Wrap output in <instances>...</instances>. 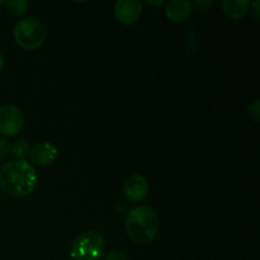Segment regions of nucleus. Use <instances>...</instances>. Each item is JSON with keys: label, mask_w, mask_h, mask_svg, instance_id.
<instances>
[{"label": "nucleus", "mask_w": 260, "mask_h": 260, "mask_svg": "<svg viewBox=\"0 0 260 260\" xmlns=\"http://www.w3.org/2000/svg\"><path fill=\"white\" fill-rule=\"evenodd\" d=\"M37 182L36 169L25 160H13L0 168V188L10 197L24 198L32 194Z\"/></svg>", "instance_id": "f257e3e1"}, {"label": "nucleus", "mask_w": 260, "mask_h": 260, "mask_svg": "<svg viewBox=\"0 0 260 260\" xmlns=\"http://www.w3.org/2000/svg\"><path fill=\"white\" fill-rule=\"evenodd\" d=\"M165 15L173 23H182L192 14V4L185 0H170L165 4Z\"/></svg>", "instance_id": "1a4fd4ad"}, {"label": "nucleus", "mask_w": 260, "mask_h": 260, "mask_svg": "<svg viewBox=\"0 0 260 260\" xmlns=\"http://www.w3.org/2000/svg\"><path fill=\"white\" fill-rule=\"evenodd\" d=\"M7 9L13 17H22L28 12L29 3L27 0H9L7 2Z\"/></svg>", "instance_id": "f8f14e48"}, {"label": "nucleus", "mask_w": 260, "mask_h": 260, "mask_svg": "<svg viewBox=\"0 0 260 260\" xmlns=\"http://www.w3.org/2000/svg\"><path fill=\"white\" fill-rule=\"evenodd\" d=\"M3 5H4V2H3V0H0V8H2Z\"/></svg>", "instance_id": "6ab92c4d"}, {"label": "nucleus", "mask_w": 260, "mask_h": 260, "mask_svg": "<svg viewBox=\"0 0 260 260\" xmlns=\"http://www.w3.org/2000/svg\"><path fill=\"white\" fill-rule=\"evenodd\" d=\"M259 104H260L259 99H255V101L253 102V104H250V107H249V116L254 119V122H259V118H260Z\"/></svg>", "instance_id": "2eb2a0df"}, {"label": "nucleus", "mask_w": 260, "mask_h": 260, "mask_svg": "<svg viewBox=\"0 0 260 260\" xmlns=\"http://www.w3.org/2000/svg\"><path fill=\"white\" fill-rule=\"evenodd\" d=\"M104 260H127V258L124 256V254L119 253V251H111L107 254Z\"/></svg>", "instance_id": "dca6fc26"}, {"label": "nucleus", "mask_w": 260, "mask_h": 260, "mask_svg": "<svg viewBox=\"0 0 260 260\" xmlns=\"http://www.w3.org/2000/svg\"><path fill=\"white\" fill-rule=\"evenodd\" d=\"M149 182L141 174H134L127 178L123 184V194L132 203H139L149 196Z\"/></svg>", "instance_id": "423d86ee"}, {"label": "nucleus", "mask_w": 260, "mask_h": 260, "mask_svg": "<svg viewBox=\"0 0 260 260\" xmlns=\"http://www.w3.org/2000/svg\"><path fill=\"white\" fill-rule=\"evenodd\" d=\"M13 37L20 48L35 51L43 46L47 38V30L36 18H24L14 25Z\"/></svg>", "instance_id": "7ed1b4c3"}, {"label": "nucleus", "mask_w": 260, "mask_h": 260, "mask_svg": "<svg viewBox=\"0 0 260 260\" xmlns=\"http://www.w3.org/2000/svg\"><path fill=\"white\" fill-rule=\"evenodd\" d=\"M106 251L104 239L98 231L90 230L74 240L70 255L74 260H99Z\"/></svg>", "instance_id": "20e7f679"}, {"label": "nucleus", "mask_w": 260, "mask_h": 260, "mask_svg": "<svg viewBox=\"0 0 260 260\" xmlns=\"http://www.w3.org/2000/svg\"><path fill=\"white\" fill-rule=\"evenodd\" d=\"M114 17L122 24H134L142 13V3L140 0H118L114 4Z\"/></svg>", "instance_id": "0eeeda50"}, {"label": "nucleus", "mask_w": 260, "mask_h": 260, "mask_svg": "<svg viewBox=\"0 0 260 260\" xmlns=\"http://www.w3.org/2000/svg\"><path fill=\"white\" fill-rule=\"evenodd\" d=\"M10 144L8 140L0 139V161H4L10 156Z\"/></svg>", "instance_id": "ddd939ff"}, {"label": "nucleus", "mask_w": 260, "mask_h": 260, "mask_svg": "<svg viewBox=\"0 0 260 260\" xmlns=\"http://www.w3.org/2000/svg\"><path fill=\"white\" fill-rule=\"evenodd\" d=\"M250 3L248 0H222L221 7L223 13L231 19H241L249 12Z\"/></svg>", "instance_id": "9d476101"}, {"label": "nucleus", "mask_w": 260, "mask_h": 260, "mask_svg": "<svg viewBox=\"0 0 260 260\" xmlns=\"http://www.w3.org/2000/svg\"><path fill=\"white\" fill-rule=\"evenodd\" d=\"M192 8H194L198 12H207L212 8V2L211 0H196L192 4Z\"/></svg>", "instance_id": "4468645a"}, {"label": "nucleus", "mask_w": 260, "mask_h": 260, "mask_svg": "<svg viewBox=\"0 0 260 260\" xmlns=\"http://www.w3.org/2000/svg\"><path fill=\"white\" fill-rule=\"evenodd\" d=\"M25 117L22 109L14 104L0 107V135L5 137L17 136L24 127Z\"/></svg>", "instance_id": "39448f33"}, {"label": "nucleus", "mask_w": 260, "mask_h": 260, "mask_svg": "<svg viewBox=\"0 0 260 260\" xmlns=\"http://www.w3.org/2000/svg\"><path fill=\"white\" fill-rule=\"evenodd\" d=\"M3 68H4V57H3V55L0 53V71L3 70Z\"/></svg>", "instance_id": "a211bd4d"}, {"label": "nucleus", "mask_w": 260, "mask_h": 260, "mask_svg": "<svg viewBox=\"0 0 260 260\" xmlns=\"http://www.w3.org/2000/svg\"><path fill=\"white\" fill-rule=\"evenodd\" d=\"M159 216L149 206L132 208L126 218V233L137 245H147L159 233Z\"/></svg>", "instance_id": "f03ea898"}, {"label": "nucleus", "mask_w": 260, "mask_h": 260, "mask_svg": "<svg viewBox=\"0 0 260 260\" xmlns=\"http://www.w3.org/2000/svg\"><path fill=\"white\" fill-rule=\"evenodd\" d=\"M57 155L58 150L55 145L47 141H41L33 147H30L28 157H29L30 162H33L37 167H48L52 162H55V160L57 159Z\"/></svg>", "instance_id": "6e6552de"}, {"label": "nucleus", "mask_w": 260, "mask_h": 260, "mask_svg": "<svg viewBox=\"0 0 260 260\" xmlns=\"http://www.w3.org/2000/svg\"><path fill=\"white\" fill-rule=\"evenodd\" d=\"M10 147H12V150H10L12 156H14L17 160H24L29 154L30 144L25 137H19V139L15 140L14 144Z\"/></svg>", "instance_id": "9b49d317"}, {"label": "nucleus", "mask_w": 260, "mask_h": 260, "mask_svg": "<svg viewBox=\"0 0 260 260\" xmlns=\"http://www.w3.org/2000/svg\"><path fill=\"white\" fill-rule=\"evenodd\" d=\"M250 7V13L253 14L254 18H259L260 17V2L259 0H256V2H254L253 4L249 5Z\"/></svg>", "instance_id": "f3484780"}]
</instances>
